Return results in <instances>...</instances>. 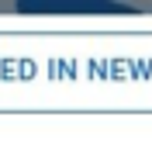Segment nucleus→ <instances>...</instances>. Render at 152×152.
I'll use <instances>...</instances> for the list:
<instances>
[{
    "instance_id": "nucleus-1",
    "label": "nucleus",
    "mask_w": 152,
    "mask_h": 152,
    "mask_svg": "<svg viewBox=\"0 0 152 152\" xmlns=\"http://www.w3.org/2000/svg\"><path fill=\"white\" fill-rule=\"evenodd\" d=\"M121 7H128V10H142V14H152V0H121Z\"/></svg>"
},
{
    "instance_id": "nucleus-2",
    "label": "nucleus",
    "mask_w": 152,
    "mask_h": 152,
    "mask_svg": "<svg viewBox=\"0 0 152 152\" xmlns=\"http://www.w3.org/2000/svg\"><path fill=\"white\" fill-rule=\"evenodd\" d=\"M14 10H18L14 0H0V14H14Z\"/></svg>"
}]
</instances>
